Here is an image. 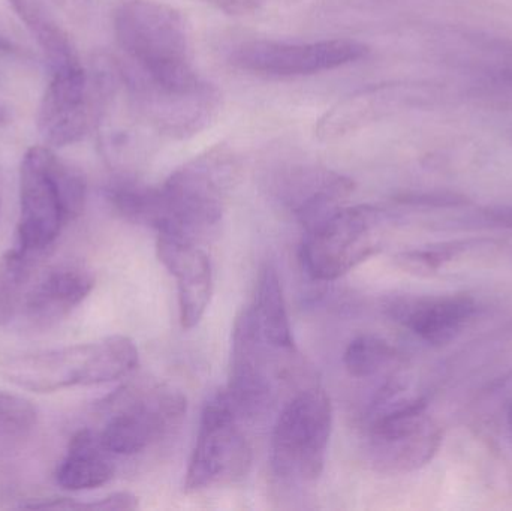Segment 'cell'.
Masks as SVG:
<instances>
[{
    "mask_svg": "<svg viewBox=\"0 0 512 511\" xmlns=\"http://www.w3.org/2000/svg\"><path fill=\"white\" fill-rule=\"evenodd\" d=\"M113 24L123 54L120 74L162 87L201 80L189 26L179 9L156 0H126L117 6Z\"/></svg>",
    "mask_w": 512,
    "mask_h": 511,
    "instance_id": "obj_1",
    "label": "cell"
},
{
    "mask_svg": "<svg viewBox=\"0 0 512 511\" xmlns=\"http://www.w3.org/2000/svg\"><path fill=\"white\" fill-rule=\"evenodd\" d=\"M393 375L367 416L366 455L378 473L399 476L426 467L442 444V429L429 414L426 396H409Z\"/></svg>",
    "mask_w": 512,
    "mask_h": 511,
    "instance_id": "obj_2",
    "label": "cell"
},
{
    "mask_svg": "<svg viewBox=\"0 0 512 511\" xmlns=\"http://www.w3.org/2000/svg\"><path fill=\"white\" fill-rule=\"evenodd\" d=\"M83 173L48 147H32L20 165L17 246L39 255L86 207Z\"/></svg>",
    "mask_w": 512,
    "mask_h": 511,
    "instance_id": "obj_3",
    "label": "cell"
},
{
    "mask_svg": "<svg viewBox=\"0 0 512 511\" xmlns=\"http://www.w3.org/2000/svg\"><path fill=\"white\" fill-rule=\"evenodd\" d=\"M140 362L137 345L126 336L87 344L18 354L0 362V375L20 389L53 393L75 386H96L128 377Z\"/></svg>",
    "mask_w": 512,
    "mask_h": 511,
    "instance_id": "obj_4",
    "label": "cell"
},
{
    "mask_svg": "<svg viewBox=\"0 0 512 511\" xmlns=\"http://www.w3.org/2000/svg\"><path fill=\"white\" fill-rule=\"evenodd\" d=\"M239 177L231 150L215 147L177 168L162 185L161 230L200 239L222 221L228 195Z\"/></svg>",
    "mask_w": 512,
    "mask_h": 511,
    "instance_id": "obj_5",
    "label": "cell"
},
{
    "mask_svg": "<svg viewBox=\"0 0 512 511\" xmlns=\"http://www.w3.org/2000/svg\"><path fill=\"white\" fill-rule=\"evenodd\" d=\"M333 428L330 398L319 387L300 390L283 407L271 437V467L292 482H313L324 471Z\"/></svg>",
    "mask_w": 512,
    "mask_h": 511,
    "instance_id": "obj_6",
    "label": "cell"
},
{
    "mask_svg": "<svg viewBox=\"0 0 512 511\" xmlns=\"http://www.w3.org/2000/svg\"><path fill=\"white\" fill-rule=\"evenodd\" d=\"M110 411L98 432L111 455L131 456L146 450L182 423L186 398L179 390L158 383L123 387L105 402Z\"/></svg>",
    "mask_w": 512,
    "mask_h": 511,
    "instance_id": "obj_7",
    "label": "cell"
},
{
    "mask_svg": "<svg viewBox=\"0 0 512 511\" xmlns=\"http://www.w3.org/2000/svg\"><path fill=\"white\" fill-rule=\"evenodd\" d=\"M385 213L378 207H340L306 231L300 248L304 270L316 281L342 278L381 248Z\"/></svg>",
    "mask_w": 512,
    "mask_h": 511,
    "instance_id": "obj_8",
    "label": "cell"
},
{
    "mask_svg": "<svg viewBox=\"0 0 512 511\" xmlns=\"http://www.w3.org/2000/svg\"><path fill=\"white\" fill-rule=\"evenodd\" d=\"M240 419L227 392L216 393L204 405L197 443L186 471V491L234 485L248 476L252 447L240 428Z\"/></svg>",
    "mask_w": 512,
    "mask_h": 511,
    "instance_id": "obj_9",
    "label": "cell"
},
{
    "mask_svg": "<svg viewBox=\"0 0 512 511\" xmlns=\"http://www.w3.org/2000/svg\"><path fill=\"white\" fill-rule=\"evenodd\" d=\"M369 47L355 39L312 42L248 41L234 48L231 63L240 71L265 77L321 74L364 59Z\"/></svg>",
    "mask_w": 512,
    "mask_h": 511,
    "instance_id": "obj_10",
    "label": "cell"
},
{
    "mask_svg": "<svg viewBox=\"0 0 512 511\" xmlns=\"http://www.w3.org/2000/svg\"><path fill=\"white\" fill-rule=\"evenodd\" d=\"M122 78L135 110L165 137L185 140L200 134L221 108V92L204 78L183 87L155 86L125 75Z\"/></svg>",
    "mask_w": 512,
    "mask_h": 511,
    "instance_id": "obj_11",
    "label": "cell"
},
{
    "mask_svg": "<svg viewBox=\"0 0 512 511\" xmlns=\"http://www.w3.org/2000/svg\"><path fill=\"white\" fill-rule=\"evenodd\" d=\"M107 95V78L93 84L83 65L53 71L41 99L38 131L53 147L71 146L83 140L98 116Z\"/></svg>",
    "mask_w": 512,
    "mask_h": 511,
    "instance_id": "obj_12",
    "label": "cell"
},
{
    "mask_svg": "<svg viewBox=\"0 0 512 511\" xmlns=\"http://www.w3.org/2000/svg\"><path fill=\"white\" fill-rule=\"evenodd\" d=\"M274 353H280V350L265 341L252 306L243 309L234 323L227 390L242 419L264 416L274 404L277 380V366L271 359Z\"/></svg>",
    "mask_w": 512,
    "mask_h": 511,
    "instance_id": "obj_13",
    "label": "cell"
},
{
    "mask_svg": "<svg viewBox=\"0 0 512 511\" xmlns=\"http://www.w3.org/2000/svg\"><path fill=\"white\" fill-rule=\"evenodd\" d=\"M354 180L318 165L292 164L273 176L271 189L306 231L330 218L354 192Z\"/></svg>",
    "mask_w": 512,
    "mask_h": 511,
    "instance_id": "obj_14",
    "label": "cell"
},
{
    "mask_svg": "<svg viewBox=\"0 0 512 511\" xmlns=\"http://www.w3.org/2000/svg\"><path fill=\"white\" fill-rule=\"evenodd\" d=\"M158 258L176 278L180 323L191 330L200 324L213 296V267L197 240L162 231L156 242Z\"/></svg>",
    "mask_w": 512,
    "mask_h": 511,
    "instance_id": "obj_15",
    "label": "cell"
},
{
    "mask_svg": "<svg viewBox=\"0 0 512 511\" xmlns=\"http://www.w3.org/2000/svg\"><path fill=\"white\" fill-rule=\"evenodd\" d=\"M391 318L417 338L435 347L453 342L477 314L478 306L466 294L400 297L387 306Z\"/></svg>",
    "mask_w": 512,
    "mask_h": 511,
    "instance_id": "obj_16",
    "label": "cell"
},
{
    "mask_svg": "<svg viewBox=\"0 0 512 511\" xmlns=\"http://www.w3.org/2000/svg\"><path fill=\"white\" fill-rule=\"evenodd\" d=\"M95 276L80 264L62 263L45 270L27 290L24 318L33 327H50L68 317L92 293Z\"/></svg>",
    "mask_w": 512,
    "mask_h": 511,
    "instance_id": "obj_17",
    "label": "cell"
},
{
    "mask_svg": "<svg viewBox=\"0 0 512 511\" xmlns=\"http://www.w3.org/2000/svg\"><path fill=\"white\" fill-rule=\"evenodd\" d=\"M111 453L98 432L81 429L72 437L68 452L56 471V482L66 491H90L107 485L114 476Z\"/></svg>",
    "mask_w": 512,
    "mask_h": 511,
    "instance_id": "obj_18",
    "label": "cell"
},
{
    "mask_svg": "<svg viewBox=\"0 0 512 511\" xmlns=\"http://www.w3.org/2000/svg\"><path fill=\"white\" fill-rule=\"evenodd\" d=\"M50 63L51 71L81 65L68 30L45 0H6Z\"/></svg>",
    "mask_w": 512,
    "mask_h": 511,
    "instance_id": "obj_19",
    "label": "cell"
},
{
    "mask_svg": "<svg viewBox=\"0 0 512 511\" xmlns=\"http://www.w3.org/2000/svg\"><path fill=\"white\" fill-rule=\"evenodd\" d=\"M255 320L265 341L276 350L294 351L291 324L286 311L285 297L276 269L270 264L262 267L256 288Z\"/></svg>",
    "mask_w": 512,
    "mask_h": 511,
    "instance_id": "obj_20",
    "label": "cell"
},
{
    "mask_svg": "<svg viewBox=\"0 0 512 511\" xmlns=\"http://www.w3.org/2000/svg\"><path fill=\"white\" fill-rule=\"evenodd\" d=\"M35 257L36 254L24 251L20 246L9 249L0 257V327L8 326L21 311Z\"/></svg>",
    "mask_w": 512,
    "mask_h": 511,
    "instance_id": "obj_21",
    "label": "cell"
},
{
    "mask_svg": "<svg viewBox=\"0 0 512 511\" xmlns=\"http://www.w3.org/2000/svg\"><path fill=\"white\" fill-rule=\"evenodd\" d=\"M397 359L399 354L390 342L381 336L361 335L346 348L343 363L352 377L367 380L396 365Z\"/></svg>",
    "mask_w": 512,
    "mask_h": 511,
    "instance_id": "obj_22",
    "label": "cell"
},
{
    "mask_svg": "<svg viewBox=\"0 0 512 511\" xmlns=\"http://www.w3.org/2000/svg\"><path fill=\"white\" fill-rule=\"evenodd\" d=\"M38 411L23 396L0 392V446H14L35 431Z\"/></svg>",
    "mask_w": 512,
    "mask_h": 511,
    "instance_id": "obj_23",
    "label": "cell"
},
{
    "mask_svg": "<svg viewBox=\"0 0 512 511\" xmlns=\"http://www.w3.org/2000/svg\"><path fill=\"white\" fill-rule=\"evenodd\" d=\"M472 245L474 242L469 240V242L442 243L429 248L412 249V251L400 252L394 257V261L399 269L411 275L432 276Z\"/></svg>",
    "mask_w": 512,
    "mask_h": 511,
    "instance_id": "obj_24",
    "label": "cell"
},
{
    "mask_svg": "<svg viewBox=\"0 0 512 511\" xmlns=\"http://www.w3.org/2000/svg\"><path fill=\"white\" fill-rule=\"evenodd\" d=\"M138 507H140L138 498L131 492H114V494L90 501V503L69 498L68 503V510L129 511L137 510Z\"/></svg>",
    "mask_w": 512,
    "mask_h": 511,
    "instance_id": "obj_25",
    "label": "cell"
},
{
    "mask_svg": "<svg viewBox=\"0 0 512 511\" xmlns=\"http://www.w3.org/2000/svg\"><path fill=\"white\" fill-rule=\"evenodd\" d=\"M397 201L411 206L424 207H459L468 204V198L457 192H414L403 194Z\"/></svg>",
    "mask_w": 512,
    "mask_h": 511,
    "instance_id": "obj_26",
    "label": "cell"
},
{
    "mask_svg": "<svg viewBox=\"0 0 512 511\" xmlns=\"http://www.w3.org/2000/svg\"><path fill=\"white\" fill-rule=\"evenodd\" d=\"M201 2L224 14L239 17V15L255 14L267 3V0H201Z\"/></svg>",
    "mask_w": 512,
    "mask_h": 511,
    "instance_id": "obj_27",
    "label": "cell"
},
{
    "mask_svg": "<svg viewBox=\"0 0 512 511\" xmlns=\"http://www.w3.org/2000/svg\"><path fill=\"white\" fill-rule=\"evenodd\" d=\"M477 222L487 227L512 228V207H492L484 210Z\"/></svg>",
    "mask_w": 512,
    "mask_h": 511,
    "instance_id": "obj_28",
    "label": "cell"
},
{
    "mask_svg": "<svg viewBox=\"0 0 512 511\" xmlns=\"http://www.w3.org/2000/svg\"><path fill=\"white\" fill-rule=\"evenodd\" d=\"M51 2L75 21L86 20L92 6V0H51Z\"/></svg>",
    "mask_w": 512,
    "mask_h": 511,
    "instance_id": "obj_29",
    "label": "cell"
},
{
    "mask_svg": "<svg viewBox=\"0 0 512 511\" xmlns=\"http://www.w3.org/2000/svg\"><path fill=\"white\" fill-rule=\"evenodd\" d=\"M507 422H508V429H510V434H511V438H512V404H511L510 410H508Z\"/></svg>",
    "mask_w": 512,
    "mask_h": 511,
    "instance_id": "obj_30",
    "label": "cell"
},
{
    "mask_svg": "<svg viewBox=\"0 0 512 511\" xmlns=\"http://www.w3.org/2000/svg\"><path fill=\"white\" fill-rule=\"evenodd\" d=\"M6 119H8V116H6L5 111L0 108V123H5Z\"/></svg>",
    "mask_w": 512,
    "mask_h": 511,
    "instance_id": "obj_31",
    "label": "cell"
},
{
    "mask_svg": "<svg viewBox=\"0 0 512 511\" xmlns=\"http://www.w3.org/2000/svg\"><path fill=\"white\" fill-rule=\"evenodd\" d=\"M0 201H2V171H0Z\"/></svg>",
    "mask_w": 512,
    "mask_h": 511,
    "instance_id": "obj_32",
    "label": "cell"
}]
</instances>
